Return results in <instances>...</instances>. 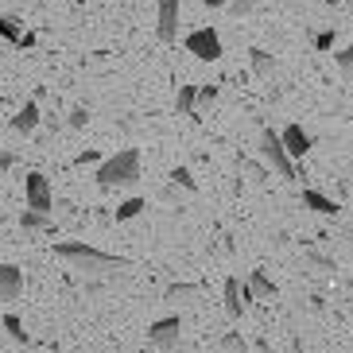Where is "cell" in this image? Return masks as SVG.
Returning a JSON list of instances; mask_svg holds the SVG:
<instances>
[{
	"label": "cell",
	"mask_w": 353,
	"mask_h": 353,
	"mask_svg": "<svg viewBox=\"0 0 353 353\" xmlns=\"http://www.w3.org/2000/svg\"><path fill=\"white\" fill-rule=\"evenodd\" d=\"M140 183V152L136 148H121L117 156H109L97 167V187L113 190V187H132Z\"/></svg>",
	"instance_id": "cell-1"
},
{
	"label": "cell",
	"mask_w": 353,
	"mask_h": 353,
	"mask_svg": "<svg viewBox=\"0 0 353 353\" xmlns=\"http://www.w3.org/2000/svg\"><path fill=\"white\" fill-rule=\"evenodd\" d=\"M54 256L70 260L78 272H117V268H125L128 264L125 256L97 252V249H90V245H82V241H63V245H54Z\"/></svg>",
	"instance_id": "cell-2"
},
{
	"label": "cell",
	"mask_w": 353,
	"mask_h": 353,
	"mask_svg": "<svg viewBox=\"0 0 353 353\" xmlns=\"http://www.w3.org/2000/svg\"><path fill=\"white\" fill-rule=\"evenodd\" d=\"M260 156H264V163L276 171L280 179H295V163H291L288 148H283V136L272 132V128H264L260 132Z\"/></svg>",
	"instance_id": "cell-3"
},
{
	"label": "cell",
	"mask_w": 353,
	"mask_h": 353,
	"mask_svg": "<svg viewBox=\"0 0 353 353\" xmlns=\"http://www.w3.org/2000/svg\"><path fill=\"white\" fill-rule=\"evenodd\" d=\"M183 47L194 54L198 63H218L221 59V35L214 32V28H198V32H190L187 39H183Z\"/></svg>",
	"instance_id": "cell-4"
},
{
	"label": "cell",
	"mask_w": 353,
	"mask_h": 353,
	"mask_svg": "<svg viewBox=\"0 0 353 353\" xmlns=\"http://www.w3.org/2000/svg\"><path fill=\"white\" fill-rule=\"evenodd\" d=\"M148 342L156 345V350H175V345L183 342V319H179V314L156 319L148 326Z\"/></svg>",
	"instance_id": "cell-5"
},
{
	"label": "cell",
	"mask_w": 353,
	"mask_h": 353,
	"mask_svg": "<svg viewBox=\"0 0 353 353\" xmlns=\"http://www.w3.org/2000/svg\"><path fill=\"white\" fill-rule=\"evenodd\" d=\"M23 198H28V210H35V214H51V210H54L51 187H47V175H39V171H32V175H28V183H23Z\"/></svg>",
	"instance_id": "cell-6"
},
{
	"label": "cell",
	"mask_w": 353,
	"mask_h": 353,
	"mask_svg": "<svg viewBox=\"0 0 353 353\" xmlns=\"http://www.w3.org/2000/svg\"><path fill=\"white\" fill-rule=\"evenodd\" d=\"M156 35H159V43H175L179 39V0H159Z\"/></svg>",
	"instance_id": "cell-7"
},
{
	"label": "cell",
	"mask_w": 353,
	"mask_h": 353,
	"mask_svg": "<svg viewBox=\"0 0 353 353\" xmlns=\"http://www.w3.org/2000/svg\"><path fill=\"white\" fill-rule=\"evenodd\" d=\"M221 299H225V314H229V319H241V314L249 311V288H241L237 276H229V280H225Z\"/></svg>",
	"instance_id": "cell-8"
},
{
	"label": "cell",
	"mask_w": 353,
	"mask_h": 353,
	"mask_svg": "<svg viewBox=\"0 0 353 353\" xmlns=\"http://www.w3.org/2000/svg\"><path fill=\"white\" fill-rule=\"evenodd\" d=\"M20 291H23V272L16 264H0V303L20 299Z\"/></svg>",
	"instance_id": "cell-9"
},
{
	"label": "cell",
	"mask_w": 353,
	"mask_h": 353,
	"mask_svg": "<svg viewBox=\"0 0 353 353\" xmlns=\"http://www.w3.org/2000/svg\"><path fill=\"white\" fill-rule=\"evenodd\" d=\"M245 288H249V303H260V299H276V283H272V276L264 268H252L249 272V283H245Z\"/></svg>",
	"instance_id": "cell-10"
},
{
	"label": "cell",
	"mask_w": 353,
	"mask_h": 353,
	"mask_svg": "<svg viewBox=\"0 0 353 353\" xmlns=\"http://www.w3.org/2000/svg\"><path fill=\"white\" fill-rule=\"evenodd\" d=\"M280 136H283V148H288L291 159H303L311 152V132H303V125H288Z\"/></svg>",
	"instance_id": "cell-11"
},
{
	"label": "cell",
	"mask_w": 353,
	"mask_h": 353,
	"mask_svg": "<svg viewBox=\"0 0 353 353\" xmlns=\"http://www.w3.org/2000/svg\"><path fill=\"white\" fill-rule=\"evenodd\" d=\"M303 206L314 210V214H322V218H338V210H342L334 198L322 194V190H303Z\"/></svg>",
	"instance_id": "cell-12"
},
{
	"label": "cell",
	"mask_w": 353,
	"mask_h": 353,
	"mask_svg": "<svg viewBox=\"0 0 353 353\" xmlns=\"http://www.w3.org/2000/svg\"><path fill=\"white\" fill-rule=\"evenodd\" d=\"M35 125H39V101H23V109L16 117H12V132H23L32 136Z\"/></svg>",
	"instance_id": "cell-13"
},
{
	"label": "cell",
	"mask_w": 353,
	"mask_h": 353,
	"mask_svg": "<svg viewBox=\"0 0 353 353\" xmlns=\"http://www.w3.org/2000/svg\"><path fill=\"white\" fill-rule=\"evenodd\" d=\"M249 63H252V74H256V78H272V70H276V59H272L264 47H252Z\"/></svg>",
	"instance_id": "cell-14"
},
{
	"label": "cell",
	"mask_w": 353,
	"mask_h": 353,
	"mask_svg": "<svg viewBox=\"0 0 353 353\" xmlns=\"http://www.w3.org/2000/svg\"><path fill=\"white\" fill-rule=\"evenodd\" d=\"M198 283H171V288L163 291V303H187V299H194L198 295Z\"/></svg>",
	"instance_id": "cell-15"
},
{
	"label": "cell",
	"mask_w": 353,
	"mask_h": 353,
	"mask_svg": "<svg viewBox=\"0 0 353 353\" xmlns=\"http://www.w3.org/2000/svg\"><path fill=\"white\" fill-rule=\"evenodd\" d=\"M175 109H179V113H194V109H198V85H179Z\"/></svg>",
	"instance_id": "cell-16"
},
{
	"label": "cell",
	"mask_w": 353,
	"mask_h": 353,
	"mask_svg": "<svg viewBox=\"0 0 353 353\" xmlns=\"http://www.w3.org/2000/svg\"><path fill=\"white\" fill-rule=\"evenodd\" d=\"M20 225L28 229V233H35V229H47V225H51V214H35V210H23V214H20Z\"/></svg>",
	"instance_id": "cell-17"
},
{
	"label": "cell",
	"mask_w": 353,
	"mask_h": 353,
	"mask_svg": "<svg viewBox=\"0 0 353 353\" xmlns=\"http://www.w3.org/2000/svg\"><path fill=\"white\" fill-rule=\"evenodd\" d=\"M144 206H148L144 198H128V202H121V206H117V221H132Z\"/></svg>",
	"instance_id": "cell-18"
},
{
	"label": "cell",
	"mask_w": 353,
	"mask_h": 353,
	"mask_svg": "<svg viewBox=\"0 0 353 353\" xmlns=\"http://www.w3.org/2000/svg\"><path fill=\"white\" fill-rule=\"evenodd\" d=\"M4 330H8L12 342H28V330H23L20 314H4Z\"/></svg>",
	"instance_id": "cell-19"
},
{
	"label": "cell",
	"mask_w": 353,
	"mask_h": 353,
	"mask_svg": "<svg viewBox=\"0 0 353 353\" xmlns=\"http://www.w3.org/2000/svg\"><path fill=\"white\" fill-rule=\"evenodd\" d=\"M338 70H342V78L353 82V43H345L342 51H338Z\"/></svg>",
	"instance_id": "cell-20"
},
{
	"label": "cell",
	"mask_w": 353,
	"mask_h": 353,
	"mask_svg": "<svg viewBox=\"0 0 353 353\" xmlns=\"http://www.w3.org/2000/svg\"><path fill=\"white\" fill-rule=\"evenodd\" d=\"M0 39H8V43H23V32L16 28V20L0 16Z\"/></svg>",
	"instance_id": "cell-21"
},
{
	"label": "cell",
	"mask_w": 353,
	"mask_h": 353,
	"mask_svg": "<svg viewBox=\"0 0 353 353\" xmlns=\"http://www.w3.org/2000/svg\"><path fill=\"white\" fill-rule=\"evenodd\" d=\"M171 183H175V187H183V190H198V183L190 179L187 167H171Z\"/></svg>",
	"instance_id": "cell-22"
},
{
	"label": "cell",
	"mask_w": 353,
	"mask_h": 353,
	"mask_svg": "<svg viewBox=\"0 0 353 353\" xmlns=\"http://www.w3.org/2000/svg\"><path fill=\"white\" fill-rule=\"evenodd\" d=\"M334 43H338V32H334V28H326V32L314 35V47H319V51H330Z\"/></svg>",
	"instance_id": "cell-23"
},
{
	"label": "cell",
	"mask_w": 353,
	"mask_h": 353,
	"mask_svg": "<svg viewBox=\"0 0 353 353\" xmlns=\"http://www.w3.org/2000/svg\"><path fill=\"white\" fill-rule=\"evenodd\" d=\"M221 350L225 353H245V338H241V334H225V338H221Z\"/></svg>",
	"instance_id": "cell-24"
},
{
	"label": "cell",
	"mask_w": 353,
	"mask_h": 353,
	"mask_svg": "<svg viewBox=\"0 0 353 353\" xmlns=\"http://www.w3.org/2000/svg\"><path fill=\"white\" fill-rule=\"evenodd\" d=\"M303 260H307V264H314V268H322V272H334V260L319 256V252H303Z\"/></svg>",
	"instance_id": "cell-25"
},
{
	"label": "cell",
	"mask_w": 353,
	"mask_h": 353,
	"mask_svg": "<svg viewBox=\"0 0 353 353\" xmlns=\"http://www.w3.org/2000/svg\"><path fill=\"white\" fill-rule=\"evenodd\" d=\"M249 12H252V0H229V16L241 20V16H249Z\"/></svg>",
	"instance_id": "cell-26"
},
{
	"label": "cell",
	"mask_w": 353,
	"mask_h": 353,
	"mask_svg": "<svg viewBox=\"0 0 353 353\" xmlns=\"http://www.w3.org/2000/svg\"><path fill=\"white\" fill-rule=\"evenodd\" d=\"M85 121H90V109H70V128H85Z\"/></svg>",
	"instance_id": "cell-27"
},
{
	"label": "cell",
	"mask_w": 353,
	"mask_h": 353,
	"mask_svg": "<svg viewBox=\"0 0 353 353\" xmlns=\"http://www.w3.org/2000/svg\"><path fill=\"white\" fill-rule=\"evenodd\" d=\"M218 101V85H198V105Z\"/></svg>",
	"instance_id": "cell-28"
},
{
	"label": "cell",
	"mask_w": 353,
	"mask_h": 353,
	"mask_svg": "<svg viewBox=\"0 0 353 353\" xmlns=\"http://www.w3.org/2000/svg\"><path fill=\"white\" fill-rule=\"evenodd\" d=\"M16 163V156H12V152H4V156H0V171H4V167H12Z\"/></svg>",
	"instance_id": "cell-29"
},
{
	"label": "cell",
	"mask_w": 353,
	"mask_h": 353,
	"mask_svg": "<svg viewBox=\"0 0 353 353\" xmlns=\"http://www.w3.org/2000/svg\"><path fill=\"white\" fill-rule=\"evenodd\" d=\"M322 4H342V0H322Z\"/></svg>",
	"instance_id": "cell-30"
},
{
	"label": "cell",
	"mask_w": 353,
	"mask_h": 353,
	"mask_svg": "<svg viewBox=\"0 0 353 353\" xmlns=\"http://www.w3.org/2000/svg\"><path fill=\"white\" fill-rule=\"evenodd\" d=\"M350 20H353V4H350Z\"/></svg>",
	"instance_id": "cell-31"
},
{
	"label": "cell",
	"mask_w": 353,
	"mask_h": 353,
	"mask_svg": "<svg viewBox=\"0 0 353 353\" xmlns=\"http://www.w3.org/2000/svg\"><path fill=\"white\" fill-rule=\"evenodd\" d=\"M350 249H353V233H350Z\"/></svg>",
	"instance_id": "cell-32"
},
{
	"label": "cell",
	"mask_w": 353,
	"mask_h": 353,
	"mask_svg": "<svg viewBox=\"0 0 353 353\" xmlns=\"http://www.w3.org/2000/svg\"><path fill=\"white\" fill-rule=\"evenodd\" d=\"M74 4H85V0H74Z\"/></svg>",
	"instance_id": "cell-33"
}]
</instances>
